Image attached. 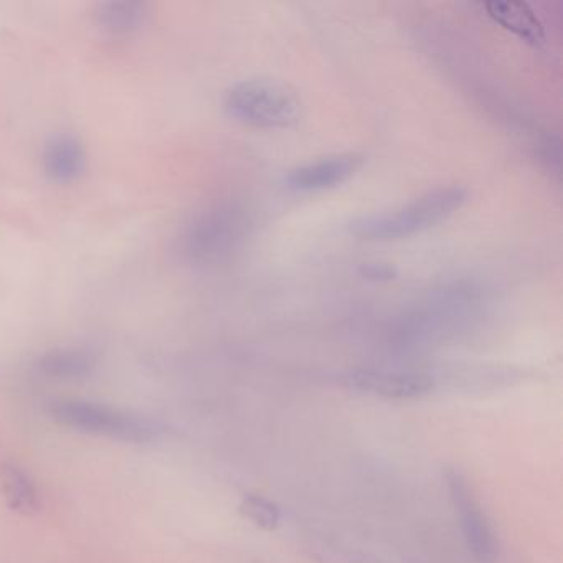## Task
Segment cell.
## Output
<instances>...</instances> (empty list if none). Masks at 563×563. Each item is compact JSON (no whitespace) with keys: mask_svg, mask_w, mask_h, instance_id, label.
Wrapping results in <instances>:
<instances>
[{"mask_svg":"<svg viewBox=\"0 0 563 563\" xmlns=\"http://www.w3.org/2000/svg\"><path fill=\"white\" fill-rule=\"evenodd\" d=\"M38 371L52 378H81L91 374L95 357L85 349H54L38 358Z\"/></svg>","mask_w":563,"mask_h":563,"instance_id":"8fae6325","label":"cell"},{"mask_svg":"<svg viewBox=\"0 0 563 563\" xmlns=\"http://www.w3.org/2000/svg\"><path fill=\"white\" fill-rule=\"evenodd\" d=\"M0 490L12 509L22 514L37 512L41 507L37 487L32 477L14 464L0 466Z\"/></svg>","mask_w":563,"mask_h":563,"instance_id":"7c38bea8","label":"cell"},{"mask_svg":"<svg viewBox=\"0 0 563 563\" xmlns=\"http://www.w3.org/2000/svg\"><path fill=\"white\" fill-rule=\"evenodd\" d=\"M364 164V156L357 153L334 154L311 161L288 170L285 176V187L291 192L311 194L322 192L341 186L351 179Z\"/></svg>","mask_w":563,"mask_h":563,"instance_id":"52a82bcc","label":"cell"},{"mask_svg":"<svg viewBox=\"0 0 563 563\" xmlns=\"http://www.w3.org/2000/svg\"><path fill=\"white\" fill-rule=\"evenodd\" d=\"M240 512L260 529L275 530L282 523V509L268 497L246 494L240 503Z\"/></svg>","mask_w":563,"mask_h":563,"instance_id":"4fadbf2b","label":"cell"},{"mask_svg":"<svg viewBox=\"0 0 563 563\" xmlns=\"http://www.w3.org/2000/svg\"><path fill=\"white\" fill-rule=\"evenodd\" d=\"M362 278L368 279V282H391L397 278L398 272L394 265L384 262H368L361 265L358 268Z\"/></svg>","mask_w":563,"mask_h":563,"instance_id":"5bb4252c","label":"cell"},{"mask_svg":"<svg viewBox=\"0 0 563 563\" xmlns=\"http://www.w3.org/2000/svg\"><path fill=\"white\" fill-rule=\"evenodd\" d=\"M451 503L461 520L464 542L477 563H496L499 547L493 527L486 517L479 500L474 496L473 487L456 467H448L444 473Z\"/></svg>","mask_w":563,"mask_h":563,"instance_id":"5b68a950","label":"cell"},{"mask_svg":"<svg viewBox=\"0 0 563 563\" xmlns=\"http://www.w3.org/2000/svg\"><path fill=\"white\" fill-rule=\"evenodd\" d=\"M467 190L461 186L430 190L407 206L388 212L371 213L351 222L352 235L371 242L407 239L415 233L433 229L464 206Z\"/></svg>","mask_w":563,"mask_h":563,"instance_id":"7a4b0ae2","label":"cell"},{"mask_svg":"<svg viewBox=\"0 0 563 563\" xmlns=\"http://www.w3.org/2000/svg\"><path fill=\"white\" fill-rule=\"evenodd\" d=\"M52 417L64 427L130 443H147L157 437L153 421L90 401L64 400L52 407Z\"/></svg>","mask_w":563,"mask_h":563,"instance_id":"277c9868","label":"cell"},{"mask_svg":"<svg viewBox=\"0 0 563 563\" xmlns=\"http://www.w3.org/2000/svg\"><path fill=\"white\" fill-rule=\"evenodd\" d=\"M98 27L111 37L136 34L146 21V5L141 2H104L95 14Z\"/></svg>","mask_w":563,"mask_h":563,"instance_id":"30bf717a","label":"cell"},{"mask_svg":"<svg viewBox=\"0 0 563 563\" xmlns=\"http://www.w3.org/2000/svg\"><path fill=\"white\" fill-rule=\"evenodd\" d=\"M45 176L57 184H71L87 169V150L74 133H58L45 144L42 153Z\"/></svg>","mask_w":563,"mask_h":563,"instance_id":"ba28073f","label":"cell"},{"mask_svg":"<svg viewBox=\"0 0 563 563\" xmlns=\"http://www.w3.org/2000/svg\"><path fill=\"white\" fill-rule=\"evenodd\" d=\"M250 227L249 210L236 200L209 203L180 232V255L192 265H216L243 245Z\"/></svg>","mask_w":563,"mask_h":563,"instance_id":"6da1fadb","label":"cell"},{"mask_svg":"<svg viewBox=\"0 0 563 563\" xmlns=\"http://www.w3.org/2000/svg\"><path fill=\"white\" fill-rule=\"evenodd\" d=\"M487 18L496 22L504 31L519 37L532 47H542L545 44V27H543L536 12L526 2H486L483 4Z\"/></svg>","mask_w":563,"mask_h":563,"instance_id":"9c48e42d","label":"cell"},{"mask_svg":"<svg viewBox=\"0 0 563 563\" xmlns=\"http://www.w3.org/2000/svg\"><path fill=\"white\" fill-rule=\"evenodd\" d=\"M349 387L380 395L395 400L424 397L434 388L433 375L420 371H384V368H355L345 375Z\"/></svg>","mask_w":563,"mask_h":563,"instance_id":"8992f818","label":"cell"},{"mask_svg":"<svg viewBox=\"0 0 563 563\" xmlns=\"http://www.w3.org/2000/svg\"><path fill=\"white\" fill-rule=\"evenodd\" d=\"M227 114L256 130H286L301 118V100L295 88L276 78L239 81L225 95Z\"/></svg>","mask_w":563,"mask_h":563,"instance_id":"3957f363","label":"cell"}]
</instances>
